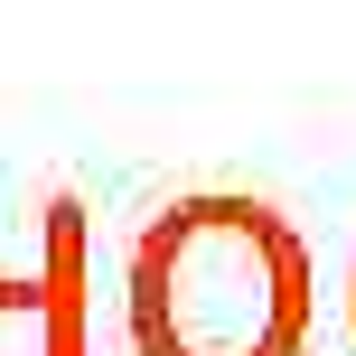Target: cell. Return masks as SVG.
Segmentation results:
<instances>
[{
	"label": "cell",
	"mask_w": 356,
	"mask_h": 356,
	"mask_svg": "<svg viewBox=\"0 0 356 356\" xmlns=\"http://www.w3.org/2000/svg\"><path fill=\"white\" fill-rule=\"evenodd\" d=\"M309 253L263 197H178L131 244L141 356H300Z\"/></svg>",
	"instance_id": "cell-1"
},
{
	"label": "cell",
	"mask_w": 356,
	"mask_h": 356,
	"mask_svg": "<svg viewBox=\"0 0 356 356\" xmlns=\"http://www.w3.org/2000/svg\"><path fill=\"white\" fill-rule=\"evenodd\" d=\"M75 272H85L75 207H56V225H47V263H38L29 282H0V319H29L38 356H85V300H75Z\"/></svg>",
	"instance_id": "cell-2"
}]
</instances>
